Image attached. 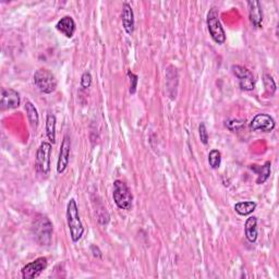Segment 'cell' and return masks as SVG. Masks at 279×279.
I'll use <instances>...</instances> for the list:
<instances>
[{
	"mask_svg": "<svg viewBox=\"0 0 279 279\" xmlns=\"http://www.w3.org/2000/svg\"><path fill=\"white\" fill-rule=\"evenodd\" d=\"M67 223L72 241L79 242V240H81V238L83 237L84 227L81 218H80L79 207L75 198H71L67 204Z\"/></svg>",
	"mask_w": 279,
	"mask_h": 279,
	"instance_id": "1",
	"label": "cell"
},
{
	"mask_svg": "<svg viewBox=\"0 0 279 279\" xmlns=\"http://www.w3.org/2000/svg\"><path fill=\"white\" fill-rule=\"evenodd\" d=\"M32 231L33 235H34L35 241L39 245H49L51 243L54 227H52L49 218L43 215H38L33 222Z\"/></svg>",
	"mask_w": 279,
	"mask_h": 279,
	"instance_id": "2",
	"label": "cell"
},
{
	"mask_svg": "<svg viewBox=\"0 0 279 279\" xmlns=\"http://www.w3.org/2000/svg\"><path fill=\"white\" fill-rule=\"evenodd\" d=\"M112 197L117 206L120 210L130 211L132 208L133 195H132L129 187L121 180H116L114 182V192Z\"/></svg>",
	"mask_w": 279,
	"mask_h": 279,
	"instance_id": "3",
	"label": "cell"
},
{
	"mask_svg": "<svg viewBox=\"0 0 279 279\" xmlns=\"http://www.w3.org/2000/svg\"><path fill=\"white\" fill-rule=\"evenodd\" d=\"M34 83L36 88L44 94H51L57 89V79L48 69H38L34 73Z\"/></svg>",
	"mask_w": 279,
	"mask_h": 279,
	"instance_id": "4",
	"label": "cell"
},
{
	"mask_svg": "<svg viewBox=\"0 0 279 279\" xmlns=\"http://www.w3.org/2000/svg\"><path fill=\"white\" fill-rule=\"evenodd\" d=\"M206 23L213 41L217 43L218 45H223L226 42V33L221 23V20H219L218 10L215 8V7H213V8L208 11Z\"/></svg>",
	"mask_w": 279,
	"mask_h": 279,
	"instance_id": "5",
	"label": "cell"
},
{
	"mask_svg": "<svg viewBox=\"0 0 279 279\" xmlns=\"http://www.w3.org/2000/svg\"><path fill=\"white\" fill-rule=\"evenodd\" d=\"M50 155H51V143L43 142L36 153V171L41 175H48L50 170Z\"/></svg>",
	"mask_w": 279,
	"mask_h": 279,
	"instance_id": "6",
	"label": "cell"
},
{
	"mask_svg": "<svg viewBox=\"0 0 279 279\" xmlns=\"http://www.w3.org/2000/svg\"><path fill=\"white\" fill-rule=\"evenodd\" d=\"M231 71L239 80V85L242 91H253L255 86V80L249 69H247L243 65L240 64H234L231 67Z\"/></svg>",
	"mask_w": 279,
	"mask_h": 279,
	"instance_id": "7",
	"label": "cell"
},
{
	"mask_svg": "<svg viewBox=\"0 0 279 279\" xmlns=\"http://www.w3.org/2000/svg\"><path fill=\"white\" fill-rule=\"evenodd\" d=\"M275 125L276 122L273 117L267 114H258L251 120L249 129L251 131H262L268 133L275 129Z\"/></svg>",
	"mask_w": 279,
	"mask_h": 279,
	"instance_id": "8",
	"label": "cell"
},
{
	"mask_svg": "<svg viewBox=\"0 0 279 279\" xmlns=\"http://www.w3.org/2000/svg\"><path fill=\"white\" fill-rule=\"evenodd\" d=\"M47 267V258L46 257H38L35 261H33L21 269L22 277L24 279H33L36 278L43 273V270Z\"/></svg>",
	"mask_w": 279,
	"mask_h": 279,
	"instance_id": "9",
	"label": "cell"
},
{
	"mask_svg": "<svg viewBox=\"0 0 279 279\" xmlns=\"http://www.w3.org/2000/svg\"><path fill=\"white\" fill-rule=\"evenodd\" d=\"M70 150H71V140L68 134H65L63 136L62 143L60 146V153H59V157H58V163H57L58 174H62V172H64V170L67 169L69 165Z\"/></svg>",
	"mask_w": 279,
	"mask_h": 279,
	"instance_id": "10",
	"label": "cell"
},
{
	"mask_svg": "<svg viewBox=\"0 0 279 279\" xmlns=\"http://www.w3.org/2000/svg\"><path fill=\"white\" fill-rule=\"evenodd\" d=\"M21 99H20L19 93L12 89L2 90V108L3 109H16L20 106Z\"/></svg>",
	"mask_w": 279,
	"mask_h": 279,
	"instance_id": "11",
	"label": "cell"
},
{
	"mask_svg": "<svg viewBox=\"0 0 279 279\" xmlns=\"http://www.w3.org/2000/svg\"><path fill=\"white\" fill-rule=\"evenodd\" d=\"M248 8H249V18L251 24L254 26V28L258 29L262 28V22H263V9L262 5L260 2H248Z\"/></svg>",
	"mask_w": 279,
	"mask_h": 279,
	"instance_id": "12",
	"label": "cell"
},
{
	"mask_svg": "<svg viewBox=\"0 0 279 279\" xmlns=\"http://www.w3.org/2000/svg\"><path fill=\"white\" fill-rule=\"evenodd\" d=\"M56 29L63 34L65 37L71 38L76 33V22L72 17L65 16L59 20L56 24Z\"/></svg>",
	"mask_w": 279,
	"mask_h": 279,
	"instance_id": "13",
	"label": "cell"
},
{
	"mask_svg": "<svg viewBox=\"0 0 279 279\" xmlns=\"http://www.w3.org/2000/svg\"><path fill=\"white\" fill-rule=\"evenodd\" d=\"M122 25L127 34L131 35L134 31V13L131 6L124 3L122 6Z\"/></svg>",
	"mask_w": 279,
	"mask_h": 279,
	"instance_id": "14",
	"label": "cell"
},
{
	"mask_svg": "<svg viewBox=\"0 0 279 279\" xmlns=\"http://www.w3.org/2000/svg\"><path fill=\"white\" fill-rule=\"evenodd\" d=\"M245 237H247L248 241L251 243H254L257 240V218L254 216H251L247 219L244 225Z\"/></svg>",
	"mask_w": 279,
	"mask_h": 279,
	"instance_id": "15",
	"label": "cell"
},
{
	"mask_svg": "<svg viewBox=\"0 0 279 279\" xmlns=\"http://www.w3.org/2000/svg\"><path fill=\"white\" fill-rule=\"evenodd\" d=\"M56 124L57 119L56 116L52 114H48L46 118V135H47L50 143H56Z\"/></svg>",
	"mask_w": 279,
	"mask_h": 279,
	"instance_id": "16",
	"label": "cell"
},
{
	"mask_svg": "<svg viewBox=\"0 0 279 279\" xmlns=\"http://www.w3.org/2000/svg\"><path fill=\"white\" fill-rule=\"evenodd\" d=\"M256 208V203L253 201H244L238 202L235 205V211L241 216L251 215Z\"/></svg>",
	"mask_w": 279,
	"mask_h": 279,
	"instance_id": "17",
	"label": "cell"
},
{
	"mask_svg": "<svg viewBox=\"0 0 279 279\" xmlns=\"http://www.w3.org/2000/svg\"><path fill=\"white\" fill-rule=\"evenodd\" d=\"M270 162H266L263 166H260V167H254V171L257 174V179H256V183L257 184H263L268 180V178L270 177Z\"/></svg>",
	"mask_w": 279,
	"mask_h": 279,
	"instance_id": "18",
	"label": "cell"
},
{
	"mask_svg": "<svg viewBox=\"0 0 279 279\" xmlns=\"http://www.w3.org/2000/svg\"><path fill=\"white\" fill-rule=\"evenodd\" d=\"M25 110H26V115H28L30 124L33 128H37L38 122H39V117H38V112H37V109L35 108V106L33 105L31 102H26Z\"/></svg>",
	"mask_w": 279,
	"mask_h": 279,
	"instance_id": "19",
	"label": "cell"
},
{
	"mask_svg": "<svg viewBox=\"0 0 279 279\" xmlns=\"http://www.w3.org/2000/svg\"><path fill=\"white\" fill-rule=\"evenodd\" d=\"M208 164L211 168L218 169L222 164V154L218 150H212L208 154Z\"/></svg>",
	"mask_w": 279,
	"mask_h": 279,
	"instance_id": "20",
	"label": "cell"
},
{
	"mask_svg": "<svg viewBox=\"0 0 279 279\" xmlns=\"http://www.w3.org/2000/svg\"><path fill=\"white\" fill-rule=\"evenodd\" d=\"M263 81H264L265 88H266V91L269 93L270 95H274V93L276 91V84H275L274 79L271 78L269 75H265Z\"/></svg>",
	"mask_w": 279,
	"mask_h": 279,
	"instance_id": "21",
	"label": "cell"
},
{
	"mask_svg": "<svg viewBox=\"0 0 279 279\" xmlns=\"http://www.w3.org/2000/svg\"><path fill=\"white\" fill-rule=\"evenodd\" d=\"M226 127H227L230 131H239L243 129L244 127V121L242 120H236V119H232V120L226 121Z\"/></svg>",
	"mask_w": 279,
	"mask_h": 279,
	"instance_id": "22",
	"label": "cell"
},
{
	"mask_svg": "<svg viewBox=\"0 0 279 279\" xmlns=\"http://www.w3.org/2000/svg\"><path fill=\"white\" fill-rule=\"evenodd\" d=\"M198 133H200L201 142L204 145H207V143H208V133H207L206 127H205L204 123H201L200 125H198Z\"/></svg>",
	"mask_w": 279,
	"mask_h": 279,
	"instance_id": "23",
	"label": "cell"
},
{
	"mask_svg": "<svg viewBox=\"0 0 279 279\" xmlns=\"http://www.w3.org/2000/svg\"><path fill=\"white\" fill-rule=\"evenodd\" d=\"M128 76L130 78V82H131V88H130V93L131 94H134L136 92V88H137V81H138V77L134 73H132L130 70L128 71Z\"/></svg>",
	"mask_w": 279,
	"mask_h": 279,
	"instance_id": "24",
	"label": "cell"
},
{
	"mask_svg": "<svg viewBox=\"0 0 279 279\" xmlns=\"http://www.w3.org/2000/svg\"><path fill=\"white\" fill-rule=\"evenodd\" d=\"M92 85V76L89 71H85L81 77V86L83 89H89Z\"/></svg>",
	"mask_w": 279,
	"mask_h": 279,
	"instance_id": "25",
	"label": "cell"
},
{
	"mask_svg": "<svg viewBox=\"0 0 279 279\" xmlns=\"http://www.w3.org/2000/svg\"><path fill=\"white\" fill-rule=\"evenodd\" d=\"M91 252L93 253V256H94V257H99V258H101L103 256L102 251L99 250V248L96 247V245H92V247H91Z\"/></svg>",
	"mask_w": 279,
	"mask_h": 279,
	"instance_id": "26",
	"label": "cell"
}]
</instances>
